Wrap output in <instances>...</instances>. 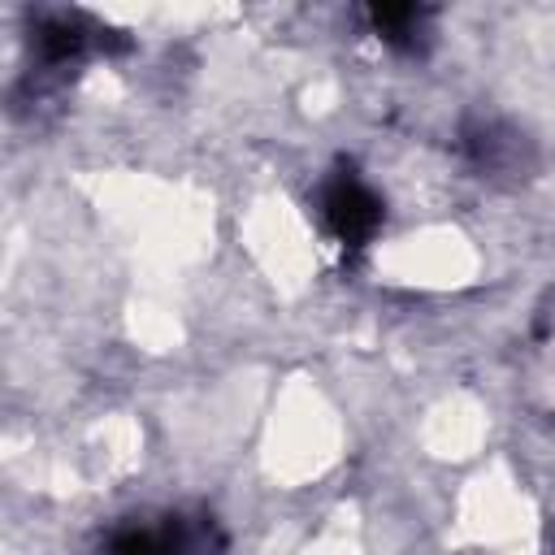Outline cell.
Wrapping results in <instances>:
<instances>
[{"instance_id":"cell-1","label":"cell","mask_w":555,"mask_h":555,"mask_svg":"<svg viewBox=\"0 0 555 555\" xmlns=\"http://www.w3.org/2000/svg\"><path fill=\"white\" fill-rule=\"evenodd\" d=\"M321 217L343 247H364L382 225V199L364 186L360 173L338 169L321 191Z\"/></svg>"},{"instance_id":"cell-2","label":"cell","mask_w":555,"mask_h":555,"mask_svg":"<svg viewBox=\"0 0 555 555\" xmlns=\"http://www.w3.org/2000/svg\"><path fill=\"white\" fill-rule=\"evenodd\" d=\"M95 30L82 22V17H74V13H56V17H48L43 26H39V52H43V61L48 65H65L69 56H78L82 48H87V39H91Z\"/></svg>"},{"instance_id":"cell-3","label":"cell","mask_w":555,"mask_h":555,"mask_svg":"<svg viewBox=\"0 0 555 555\" xmlns=\"http://www.w3.org/2000/svg\"><path fill=\"white\" fill-rule=\"evenodd\" d=\"M369 22H373V30H377L386 43L412 48V43H416V30H421V22H425V9H416V4H373V9H369Z\"/></svg>"}]
</instances>
